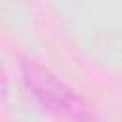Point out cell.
<instances>
[{"instance_id": "1", "label": "cell", "mask_w": 122, "mask_h": 122, "mask_svg": "<svg viewBox=\"0 0 122 122\" xmlns=\"http://www.w3.org/2000/svg\"><path fill=\"white\" fill-rule=\"evenodd\" d=\"M21 78L38 105L69 122H97L90 105L36 59L21 61Z\"/></svg>"}]
</instances>
